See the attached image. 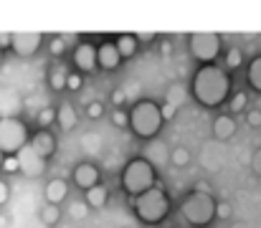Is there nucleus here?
I'll use <instances>...</instances> for the list:
<instances>
[{
    "label": "nucleus",
    "instance_id": "f257e3e1",
    "mask_svg": "<svg viewBox=\"0 0 261 228\" xmlns=\"http://www.w3.org/2000/svg\"><path fill=\"white\" fill-rule=\"evenodd\" d=\"M231 94V76L226 74V69L208 64L200 66L193 76V96L203 104V107H221Z\"/></svg>",
    "mask_w": 261,
    "mask_h": 228
},
{
    "label": "nucleus",
    "instance_id": "f03ea898",
    "mask_svg": "<svg viewBox=\"0 0 261 228\" xmlns=\"http://www.w3.org/2000/svg\"><path fill=\"white\" fill-rule=\"evenodd\" d=\"M163 109L155 104V102H150V99H145V102H137L135 107H132V112H129V127H132V132L137 135V137H142V140H152L158 132H160V127H163Z\"/></svg>",
    "mask_w": 261,
    "mask_h": 228
},
{
    "label": "nucleus",
    "instance_id": "7ed1b4c3",
    "mask_svg": "<svg viewBox=\"0 0 261 228\" xmlns=\"http://www.w3.org/2000/svg\"><path fill=\"white\" fill-rule=\"evenodd\" d=\"M216 208H218V203L213 200L211 190H193V193L182 200V206H180L182 218L198 228L208 226V223L216 218Z\"/></svg>",
    "mask_w": 261,
    "mask_h": 228
},
{
    "label": "nucleus",
    "instance_id": "20e7f679",
    "mask_svg": "<svg viewBox=\"0 0 261 228\" xmlns=\"http://www.w3.org/2000/svg\"><path fill=\"white\" fill-rule=\"evenodd\" d=\"M122 188L132 195V198H137V195H142V193H147V190H152L155 188V165L150 162V160H132L124 170H122Z\"/></svg>",
    "mask_w": 261,
    "mask_h": 228
},
{
    "label": "nucleus",
    "instance_id": "39448f33",
    "mask_svg": "<svg viewBox=\"0 0 261 228\" xmlns=\"http://www.w3.org/2000/svg\"><path fill=\"white\" fill-rule=\"evenodd\" d=\"M168 211H170V198L158 185L152 190H147V193H142V195L135 198V213L140 216V221H145L150 226L160 223L168 216Z\"/></svg>",
    "mask_w": 261,
    "mask_h": 228
},
{
    "label": "nucleus",
    "instance_id": "423d86ee",
    "mask_svg": "<svg viewBox=\"0 0 261 228\" xmlns=\"http://www.w3.org/2000/svg\"><path fill=\"white\" fill-rule=\"evenodd\" d=\"M31 142L25 124L18 117H0V152L3 155H18Z\"/></svg>",
    "mask_w": 261,
    "mask_h": 228
},
{
    "label": "nucleus",
    "instance_id": "0eeeda50",
    "mask_svg": "<svg viewBox=\"0 0 261 228\" xmlns=\"http://www.w3.org/2000/svg\"><path fill=\"white\" fill-rule=\"evenodd\" d=\"M190 54L203 66L213 64L218 59V54H221V36L213 33V31H195L190 36Z\"/></svg>",
    "mask_w": 261,
    "mask_h": 228
},
{
    "label": "nucleus",
    "instance_id": "6e6552de",
    "mask_svg": "<svg viewBox=\"0 0 261 228\" xmlns=\"http://www.w3.org/2000/svg\"><path fill=\"white\" fill-rule=\"evenodd\" d=\"M41 41H43L41 31H15V33H13V51H15L18 56L28 59V56H33V54L38 51Z\"/></svg>",
    "mask_w": 261,
    "mask_h": 228
},
{
    "label": "nucleus",
    "instance_id": "1a4fd4ad",
    "mask_svg": "<svg viewBox=\"0 0 261 228\" xmlns=\"http://www.w3.org/2000/svg\"><path fill=\"white\" fill-rule=\"evenodd\" d=\"M18 157V170L20 172H25L28 178H36V175H41L43 172V167H46V160L43 157H38L31 145H25L23 150L15 155Z\"/></svg>",
    "mask_w": 261,
    "mask_h": 228
},
{
    "label": "nucleus",
    "instance_id": "9d476101",
    "mask_svg": "<svg viewBox=\"0 0 261 228\" xmlns=\"http://www.w3.org/2000/svg\"><path fill=\"white\" fill-rule=\"evenodd\" d=\"M74 64H76V69L79 71H94L96 66H99V59H96V48L91 46V43H76V48H74Z\"/></svg>",
    "mask_w": 261,
    "mask_h": 228
},
{
    "label": "nucleus",
    "instance_id": "9b49d317",
    "mask_svg": "<svg viewBox=\"0 0 261 228\" xmlns=\"http://www.w3.org/2000/svg\"><path fill=\"white\" fill-rule=\"evenodd\" d=\"M99 180H101V175H99V170H96L91 162L76 165V170H74V183H76L82 190H91V188L101 185Z\"/></svg>",
    "mask_w": 261,
    "mask_h": 228
},
{
    "label": "nucleus",
    "instance_id": "f8f14e48",
    "mask_svg": "<svg viewBox=\"0 0 261 228\" xmlns=\"http://www.w3.org/2000/svg\"><path fill=\"white\" fill-rule=\"evenodd\" d=\"M96 59H99V69H104V71H112V69H117V66L122 64L119 48H117V43H112V41H104V43L96 48Z\"/></svg>",
    "mask_w": 261,
    "mask_h": 228
},
{
    "label": "nucleus",
    "instance_id": "ddd939ff",
    "mask_svg": "<svg viewBox=\"0 0 261 228\" xmlns=\"http://www.w3.org/2000/svg\"><path fill=\"white\" fill-rule=\"evenodd\" d=\"M33 152L38 155V157H43V160H48L54 152H56V140H54V135L48 132V130H41V132H36L33 137H31V142H28Z\"/></svg>",
    "mask_w": 261,
    "mask_h": 228
},
{
    "label": "nucleus",
    "instance_id": "4468645a",
    "mask_svg": "<svg viewBox=\"0 0 261 228\" xmlns=\"http://www.w3.org/2000/svg\"><path fill=\"white\" fill-rule=\"evenodd\" d=\"M66 195H69V185H66L64 178H54V180H48V185H46V203H51V206H61V203L66 200Z\"/></svg>",
    "mask_w": 261,
    "mask_h": 228
},
{
    "label": "nucleus",
    "instance_id": "2eb2a0df",
    "mask_svg": "<svg viewBox=\"0 0 261 228\" xmlns=\"http://www.w3.org/2000/svg\"><path fill=\"white\" fill-rule=\"evenodd\" d=\"M213 135H216L218 140H231V137L236 135V122H233V117H231V114H218V117L213 119Z\"/></svg>",
    "mask_w": 261,
    "mask_h": 228
},
{
    "label": "nucleus",
    "instance_id": "dca6fc26",
    "mask_svg": "<svg viewBox=\"0 0 261 228\" xmlns=\"http://www.w3.org/2000/svg\"><path fill=\"white\" fill-rule=\"evenodd\" d=\"M114 43H117V48H119V56H122V59H132V56L137 54V43H140V41H137V36H135V33H122Z\"/></svg>",
    "mask_w": 261,
    "mask_h": 228
},
{
    "label": "nucleus",
    "instance_id": "f3484780",
    "mask_svg": "<svg viewBox=\"0 0 261 228\" xmlns=\"http://www.w3.org/2000/svg\"><path fill=\"white\" fill-rule=\"evenodd\" d=\"M56 122H59V127L61 130H74L76 127V112H74V107L71 104H61L59 107V112H56Z\"/></svg>",
    "mask_w": 261,
    "mask_h": 228
},
{
    "label": "nucleus",
    "instance_id": "a211bd4d",
    "mask_svg": "<svg viewBox=\"0 0 261 228\" xmlns=\"http://www.w3.org/2000/svg\"><path fill=\"white\" fill-rule=\"evenodd\" d=\"M87 206H91V208H104L107 206V188L104 185H96V188L87 190Z\"/></svg>",
    "mask_w": 261,
    "mask_h": 228
},
{
    "label": "nucleus",
    "instance_id": "6ab92c4d",
    "mask_svg": "<svg viewBox=\"0 0 261 228\" xmlns=\"http://www.w3.org/2000/svg\"><path fill=\"white\" fill-rule=\"evenodd\" d=\"M249 84H251V89H256L261 91V56H256L251 64H249Z\"/></svg>",
    "mask_w": 261,
    "mask_h": 228
},
{
    "label": "nucleus",
    "instance_id": "aec40b11",
    "mask_svg": "<svg viewBox=\"0 0 261 228\" xmlns=\"http://www.w3.org/2000/svg\"><path fill=\"white\" fill-rule=\"evenodd\" d=\"M59 218H61V208H59V206L46 203V206H43V211H41V221H43L46 226H54V223H59Z\"/></svg>",
    "mask_w": 261,
    "mask_h": 228
},
{
    "label": "nucleus",
    "instance_id": "412c9836",
    "mask_svg": "<svg viewBox=\"0 0 261 228\" xmlns=\"http://www.w3.org/2000/svg\"><path fill=\"white\" fill-rule=\"evenodd\" d=\"M69 76L71 74H69L64 66H56V69L51 71V79H48V81H51V86H54V89H64V86L69 84Z\"/></svg>",
    "mask_w": 261,
    "mask_h": 228
},
{
    "label": "nucleus",
    "instance_id": "4be33fe9",
    "mask_svg": "<svg viewBox=\"0 0 261 228\" xmlns=\"http://www.w3.org/2000/svg\"><path fill=\"white\" fill-rule=\"evenodd\" d=\"M241 61H244V56H241L239 48H231V51L226 54V66H228V69H239Z\"/></svg>",
    "mask_w": 261,
    "mask_h": 228
},
{
    "label": "nucleus",
    "instance_id": "5701e85b",
    "mask_svg": "<svg viewBox=\"0 0 261 228\" xmlns=\"http://www.w3.org/2000/svg\"><path fill=\"white\" fill-rule=\"evenodd\" d=\"M51 122H56V112H54V109H48V107H46V109H41V112H38V124H41V130H46Z\"/></svg>",
    "mask_w": 261,
    "mask_h": 228
},
{
    "label": "nucleus",
    "instance_id": "b1692460",
    "mask_svg": "<svg viewBox=\"0 0 261 228\" xmlns=\"http://www.w3.org/2000/svg\"><path fill=\"white\" fill-rule=\"evenodd\" d=\"M170 160H173L177 167H182V165H188V162H190V155H188V150H185V147H177V150H173Z\"/></svg>",
    "mask_w": 261,
    "mask_h": 228
},
{
    "label": "nucleus",
    "instance_id": "393cba45",
    "mask_svg": "<svg viewBox=\"0 0 261 228\" xmlns=\"http://www.w3.org/2000/svg\"><path fill=\"white\" fill-rule=\"evenodd\" d=\"M3 48H13V33L8 31H0V51Z\"/></svg>",
    "mask_w": 261,
    "mask_h": 228
},
{
    "label": "nucleus",
    "instance_id": "a878e982",
    "mask_svg": "<svg viewBox=\"0 0 261 228\" xmlns=\"http://www.w3.org/2000/svg\"><path fill=\"white\" fill-rule=\"evenodd\" d=\"M101 109H104V107H101L99 102H91V104L87 107V112H89L91 119H99V117H101Z\"/></svg>",
    "mask_w": 261,
    "mask_h": 228
},
{
    "label": "nucleus",
    "instance_id": "bb28decb",
    "mask_svg": "<svg viewBox=\"0 0 261 228\" xmlns=\"http://www.w3.org/2000/svg\"><path fill=\"white\" fill-rule=\"evenodd\" d=\"M180 91H182V86H177V84H173V86H170V96H168V102H170V104H175V107L180 104Z\"/></svg>",
    "mask_w": 261,
    "mask_h": 228
},
{
    "label": "nucleus",
    "instance_id": "cd10ccee",
    "mask_svg": "<svg viewBox=\"0 0 261 228\" xmlns=\"http://www.w3.org/2000/svg\"><path fill=\"white\" fill-rule=\"evenodd\" d=\"M51 51H54V54H56V56H61V54H64V51H66V43H64V41H61V36H59V38H54V41H51Z\"/></svg>",
    "mask_w": 261,
    "mask_h": 228
},
{
    "label": "nucleus",
    "instance_id": "c85d7f7f",
    "mask_svg": "<svg viewBox=\"0 0 261 228\" xmlns=\"http://www.w3.org/2000/svg\"><path fill=\"white\" fill-rule=\"evenodd\" d=\"M112 119H114V124H117V127H127V122H129V117H127V114H124L122 109H117Z\"/></svg>",
    "mask_w": 261,
    "mask_h": 228
},
{
    "label": "nucleus",
    "instance_id": "c756f323",
    "mask_svg": "<svg viewBox=\"0 0 261 228\" xmlns=\"http://www.w3.org/2000/svg\"><path fill=\"white\" fill-rule=\"evenodd\" d=\"M160 109H163V119H168V122H170V119H173V117H175V109H177V107L168 102V104H163Z\"/></svg>",
    "mask_w": 261,
    "mask_h": 228
},
{
    "label": "nucleus",
    "instance_id": "7c9ffc66",
    "mask_svg": "<svg viewBox=\"0 0 261 228\" xmlns=\"http://www.w3.org/2000/svg\"><path fill=\"white\" fill-rule=\"evenodd\" d=\"M216 216H218V218H228V216H231V206H228V203H218Z\"/></svg>",
    "mask_w": 261,
    "mask_h": 228
},
{
    "label": "nucleus",
    "instance_id": "2f4dec72",
    "mask_svg": "<svg viewBox=\"0 0 261 228\" xmlns=\"http://www.w3.org/2000/svg\"><path fill=\"white\" fill-rule=\"evenodd\" d=\"M8 198H10V188H8V183H5V180H0V206H3V203H8Z\"/></svg>",
    "mask_w": 261,
    "mask_h": 228
},
{
    "label": "nucleus",
    "instance_id": "473e14b6",
    "mask_svg": "<svg viewBox=\"0 0 261 228\" xmlns=\"http://www.w3.org/2000/svg\"><path fill=\"white\" fill-rule=\"evenodd\" d=\"M244 104H246V94H239V96L231 102V109H233V112H239V109H244Z\"/></svg>",
    "mask_w": 261,
    "mask_h": 228
},
{
    "label": "nucleus",
    "instance_id": "72a5a7b5",
    "mask_svg": "<svg viewBox=\"0 0 261 228\" xmlns=\"http://www.w3.org/2000/svg\"><path fill=\"white\" fill-rule=\"evenodd\" d=\"M249 124L251 127H261V112H249Z\"/></svg>",
    "mask_w": 261,
    "mask_h": 228
},
{
    "label": "nucleus",
    "instance_id": "f704fd0d",
    "mask_svg": "<svg viewBox=\"0 0 261 228\" xmlns=\"http://www.w3.org/2000/svg\"><path fill=\"white\" fill-rule=\"evenodd\" d=\"M66 86H69V89H79V86H82V76L71 74V76H69V84H66Z\"/></svg>",
    "mask_w": 261,
    "mask_h": 228
},
{
    "label": "nucleus",
    "instance_id": "c9c22d12",
    "mask_svg": "<svg viewBox=\"0 0 261 228\" xmlns=\"http://www.w3.org/2000/svg\"><path fill=\"white\" fill-rule=\"evenodd\" d=\"M3 167H8V170H18V157H15V155L8 157V160L3 162Z\"/></svg>",
    "mask_w": 261,
    "mask_h": 228
},
{
    "label": "nucleus",
    "instance_id": "e433bc0d",
    "mask_svg": "<svg viewBox=\"0 0 261 228\" xmlns=\"http://www.w3.org/2000/svg\"><path fill=\"white\" fill-rule=\"evenodd\" d=\"M152 38H155L152 31H140V33H137V41H152Z\"/></svg>",
    "mask_w": 261,
    "mask_h": 228
},
{
    "label": "nucleus",
    "instance_id": "4c0bfd02",
    "mask_svg": "<svg viewBox=\"0 0 261 228\" xmlns=\"http://www.w3.org/2000/svg\"><path fill=\"white\" fill-rule=\"evenodd\" d=\"M61 41L69 46V43H74V41H76V33H61Z\"/></svg>",
    "mask_w": 261,
    "mask_h": 228
},
{
    "label": "nucleus",
    "instance_id": "58836bf2",
    "mask_svg": "<svg viewBox=\"0 0 261 228\" xmlns=\"http://www.w3.org/2000/svg\"><path fill=\"white\" fill-rule=\"evenodd\" d=\"M254 167H256V170L261 172V150L256 152V157H254Z\"/></svg>",
    "mask_w": 261,
    "mask_h": 228
},
{
    "label": "nucleus",
    "instance_id": "ea45409f",
    "mask_svg": "<svg viewBox=\"0 0 261 228\" xmlns=\"http://www.w3.org/2000/svg\"><path fill=\"white\" fill-rule=\"evenodd\" d=\"M3 162H5V160H3V152H0V167H3Z\"/></svg>",
    "mask_w": 261,
    "mask_h": 228
},
{
    "label": "nucleus",
    "instance_id": "a19ab883",
    "mask_svg": "<svg viewBox=\"0 0 261 228\" xmlns=\"http://www.w3.org/2000/svg\"><path fill=\"white\" fill-rule=\"evenodd\" d=\"M0 59H3V51H0Z\"/></svg>",
    "mask_w": 261,
    "mask_h": 228
}]
</instances>
